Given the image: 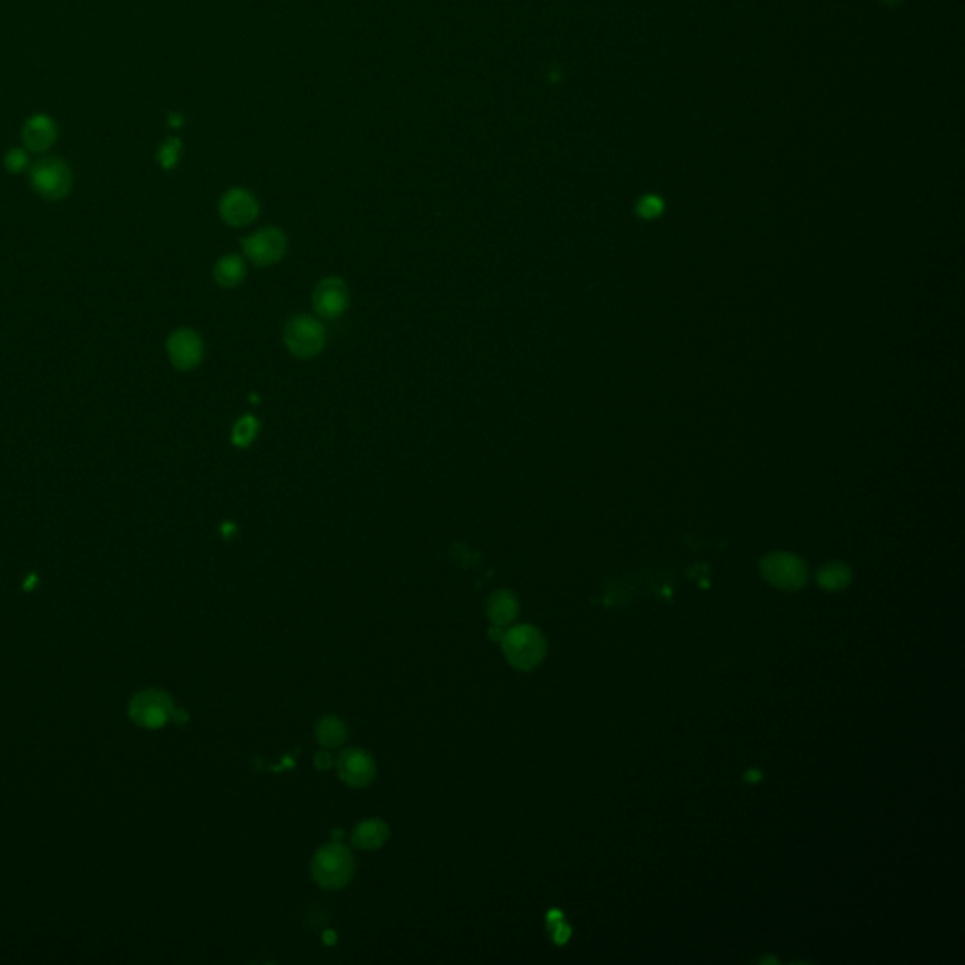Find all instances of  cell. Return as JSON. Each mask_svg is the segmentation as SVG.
I'll return each mask as SVG.
<instances>
[{"label": "cell", "mask_w": 965, "mask_h": 965, "mask_svg": "<svg viewBox=\"0 0 965 965\" xmlns=\"http://www.w3.org/2000/svg\"><path fill=\"white\" fill-rule=\"evenodd\" d=\"M502 651L515 670L530 672L545 658L547 643L538 628L521 625L502 635Z\"/></svg>", "instance_id": "obj_1"}, {"label": "cell", "mask_w": 965, "mask_h": 965, "mask_svg": "<svg viewBox=\"0 0 965 965\" xmlns=\"http://www.w3.org/2000/svg\"><path fill=\"white\" fill-rule=\"evenodd\" d=\"M355 873V860L351 850L339 843L320 846L311 860L313 881L327 890H339L346 886Z\"/></svg>", "instance_id": "obj_2"}, {"label": "cell", "mask_w": 965, "mask_h": 965, "mask_svg": "<svg viewBox=\"0 0 965 965\" xmlns=\"http://www.w3.org/2000/svg\"><path fill=\"white\" fill-rule=\"evenodd\" d=\"M283 343L294 358L310 360L325 349L327 329L320 323V319L313 315H294L283 327Z\"/></svg>", "instance_id": "obj_3"}, {"label": "cell", "mask_w": 965, "mask_h": 965, "mask_svg": "<svg viewBox=\"0 0 965 965\" xmlns=\"http://www.w3.org/2000/svg\"><path fill=\"white\" fill-rule=\"evenodd\" d=\"M31 186L45 200H61L72 187V172L62 158H42L31 168Z\"/></svg>", "instance_id": "obj_4"}, {"label": "cell", "mask_w": 965, "mask_h": 965, "mask_svg": "<svg viewBox=\"0 0 965 965\" xmlns=\"http://www.w3.org/2000/svg\"><path fill=\"white\" fill-rule=\"evenodd\" d=\"M245 259L259 268L280 263L289 247L287 236L282 228L266 226L242 240Z\"/></svg>", "instance_id": "obj_5"}, {"label": "cell", "mask_w": 965, "mask_h": 965, "mask_svg": "<svg viewBox=\"0 0 965 965\" xmlns=\"http://www.w3.org/2000/svg\"><path fill=\"white\" fill-rule=\"evenodd\" d=\"M760 569L764 579L779 590H798L807 581V566L788 553L768 555Z\"/></svg>", "instance_id": "obj_6"}, {"label": "cell", "mask_w": 965, "mask_h": 965, "mask_svg": "<svg viewBox=\"0 0 965 965\" xmlns=\"http://www.w3.org/2000/svg\"><path fill=\"white\" fill-rule=\"evenodd\" d=\"M351 302V294L348 283L336 275L320 280L311 294V306L319 319H338L348 311Z\"/></svg>", "instance_id": "obj_7"}, {"label": "cell", "mask_w": 965, "mask_h": 965, "mask_svg": "<svg viewBox=\"0 0 965 965\" xmlns=\"http://www.w3.org/2000/svg\"><path fill=\"white\" fill-rule=\"evenodd\" d=\"M176 713L174 702L167 693L148 691L136 694L130 703V717L144 728L165 726Z\"/></svg>", "instance_id": "obj_8"}, {"label": "cell", "mask_w": 965, "mask_h": 965, "mask_svg": "<svg viewBox=\"0 0 965 965\" xmlns=\"http://www.w3.org/2000/svg\"><path fill=\"white\" fill-rule=\"evenodd\" d=\"M167 351L174 368L181 372H191L204 358V341L195 330L179 329L170 334Z\"/></svg>", "instance_id": "obj_9"}, {"label": "cell", "mask_w": 965, "mask_h": 965, "mask_svg": "<svg viewBox=\"0 0 965 965\" xmlns=\"http://www.w3.org/2000/svg\"><path fill=\"white\" fill-rule=\"evenodd\" d=\"M336 766H338L339 779L353 788L368 787L376 777L374 758L360 749H349L346 752H341Z\"/></svg>", "instance_id": "obj_10"}, {"label": "cell", "mask_w": 965, "mask_h": 965, "mask_svg": "<svg viewBox=\"0 0 965 965\" xmlns=\"http://www.w3.org/2000/svg\"><path fill=\"white\" fill-rule=\"evenodd\" d=\"M219 214L226 225L242 228L257 219L259 202L249 191L231 189L219 202Z\"/></svg>", "instance_id": "obj_11"}, {"label": "cell", "mask_w": 965, "mask_h": 965, "mask_svg": "<svg viewBox=\"0 0 965 965\" xmlns=\"http://www.w3.org/2000/svg\"><path fill=\"white\" fill-rule=\"evenodd\" d=\"M55 140H57V125L52 118L42 116V113L27 119L25 127H23V142H25L27 149L31 151L42 153L45 149H50Z\"/></svg>", "instance_id": "obj_12"}, {"label": "cell", "mask_w": 965, "mask_h": 965, "mask_svg": "<svg viewBox=\"0 0 965 965\" xmlns=\"http://www.w3.org/2000/svg\"><path fill=\"white\" fill-rule=\"evenodd\" d=\"M247 275V263L240 255H225L214 266V280L223 289H234L244 283Z\"/></svg>", "instance_id": "obj_13"}, {"label": "cell", "mask_w": 965, "mask_h": 965, "mask_svg": "<svg viewBox=\"0 0 965 965\" xmlns=\"http://www.w3.org/2000/svg\"><path fill=\"white\" fill-rule=\"evenodd\" d=\"M351 839H353V845L362 850H376L383 846L385 841L388 839V826L377 818L364 820L357 826Z\"/></svg>", "instance_id": "obj_14"}, {"label": "cell", "mask_w": 965, "mask_h": 965, "mask_svg": "<svg viewBox=\"0 0 965 965\" xmlns=\"http://www.w3.org/2000/svg\"><path fill=\"white\" fill-rule=\"evenodd\" d=\"M517 613H519V604L510 590H498L489 598L487 615L491 616V620L496 626H505V625L513 623Z\"/></svg>", "instance_id": "obj_15"}, {"label": "cell", "mask_w": 965, "mask_h": 965, "mask_svg": "<svg viewBox=\"0 0 965 965\" xmlns=\"http://www.w3.org/2000/svg\"><path fill=\"white\" fill-rule=\"evenodd\" d=\"M817 581L826 590H832V592L843 590L850 585V581H853V571H850V568L845 564L832 562V564H826L818 571Z\"/></svg>", "instance_id": "obj_16"}, {"label": "cell", "mask_w": 965, "mask_h": 965, "mask_svg": "<svg viewBox=\"0 0 965 965\" xmlns=\"http://www.w3.org/2000/svg\"><path fill=\"white\" fill-rule=\"evenodd\" d=\"M317 740L319 743L327 747V749H336L339 745H343V741L348 740V728L346 724H343L339 719L336 717H325L320 719L319 724H317Z\"/></svg>", "instance_id": "obj_17"}, {"label": "cell", "mask_w": 965, "mask_h": 965, "mask_svg": "<svg viewBox=\"0 0 965 965\" xmlns=\"http://www.w3.org/2000/svg\"><path fill=\"white\" fill-rule=\"evenodd\" d=\"M259 430H261V421L257 417L253 416H242L234 426H233V432H231V442L234 447L238 449H245V447H251L253 442L257 440L259 435Z\"/></svg>", "instance_id": "obj_18"}, {"label": "cell", "mask_w": 965, "mask_h": 965, "mask_svg": "<svg viewBox=\"0 0 965 965\" xmlns=\"http://www.w3.org/2000/svg\"><path fill=\"white\" fill-rule=\"evenodd\" d=\"M662 210H664V204L658 196H645V198H641L637 204V214L645 219L658 217Z\"/></svg>", "instance_id": "obj_19"}, {"label": "cell", "mask_w": 965, "mask_h": 965, "mask_svg": "<svg viewBox=\"0 0 965 965\" xmlns=\"http://www.w3.org/2000/svg\"><path fill=\"white\" fill-rule=\"evenodd\" d=\"M29 165V157L27 153L23 149H12L6 157H5V167L8 172H21L23 168H25Z\"/></svg>", "instance_id": "obj_20"}, {"label": "cell", "mask_w": 965, "mask_h": 965, "mask_svg": "<svg viewBox=\"0 0 965 965\" xmlns=\"http://www.w3.org/2000/svg\"><path fill=\"white\" fill-rule=\"evenodd\" d=\"M177 149H179L177 140H168L163 148H160L158 151L160 165H163L165 168H172L177 163Z\"/></svg>", "instance_id": "obj_21"}, {"label": "cell", "mask_w": 965, "mask_h": 965, "mask_svg": "<svg viewBox=\"0 0 965 965\" xmlns=\"http://www.w3.org/2000/svg\"><path fill=\"white\" fill-rule=\"evenodd\" d=\"M315 764H317L319 769H329L330 764H332V758H330L329 752H319V754H317Z\"/></svg>", "instance_id": "obj_22"}, {"label": "cell", "mask_w": 965, "mask_h": 965, "mask_svg": "<svg viewBox=\"0 0 965 965\" xmlns=\"http://www.w3.org/2000/svg\"><path fill=\"white\" fill-rule=\"evenodd\" d=\"M884 3H888V5H893V3H902V0H884Z\"/></svg>", "instance_id": "obj_23"}]
</instances>
